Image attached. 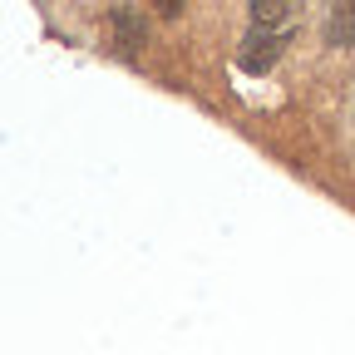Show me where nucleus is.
Wrapping results in <instances>:
<instances>
[{"label":"nucleus","mask_w":355,"mask_h":355,"mask_svg":"<svg viewBox=\"0 0 355 355\" xmlns=\"http://www.w3.org/2000/svg\"><path fill=\"white\" fill-rule=\"evenodd\" d=\"M326 35H331V44H355V6H336Z\"/></svg>","instance_id":"obj_2"},{"label":"nucleus","mask_w":355,"mask_h":355,"mask_svg":"<svg viewBox=\"0 0 355 355\" xmlns=\"http://www.w3.org/2000/svg\"><path fill=\"white\" fill-rule=\"evenodd\" d=\"M291 20L296 10L286 6V0H266V6H252V35L242 44V69L261 74V69H272V60L282 55V44L291 35Z\"/></svg>","instance_id":"obj_1"}]
</instances>
